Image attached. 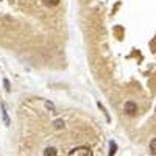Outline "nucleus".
Here are the masks:
<instances>
[{
  "instance_id": "obj_1",
  "label": "nucleus",
  "mask_w": 156,
  "mask_h": 156,
  "mask_svg": "<svg viewBox=\"0 0 156 156\" xmlns=\"http://www.w3.org/2000/svg\"><path fill=\"white\" fill-rule=\"evenodd\" d=\"M69 156H92V150H90L89 147H75L69 151Z\"/></svg>"
},
{
  "instance_id": "obj_2",
  "label": "nucleus",
  "mask_w": 156,
  "mask_h": 156,
  "mask_svg": "<svg viewBox=\"0 0 156 156\" xmlns=\"http://www.w3.org/2000/svg\"><path fill=\"white\" fill-rule=\"evenodd\" d=\"M123 109H125V112H126L128 115H136V114H137V105H136L134 101H131V100L125 103Z\"/></svg>"
},
{
  "instance_id": "obj_3",
  "label": "nucleus",
  "mask_w": 156,
  "mask_h": 156,
  "mask_svg": "<svg viewBox=\"0 0 156 156\" xmlns=\"http://www.w3.org/2000/svg\"><path fill=\"white\" fill-rule=\"evenodd\" d=\"M44 154H45V156H56L58 151H56V148H53V147H48V148H45Z\"/></svg>"
},
{
  "instance_id": "obj_4",
  "label": "nucleus",
  "mask_w": 156,
  "mask_h": 156,
  "mask_svg": "<svg viewBox=\"0 0 156 156\" xmlns=\"http://www.w3.org/2000/svg\"><path fill=\"white\" fill-rule=\"evenodd\" d=\"M44 5L45 6H56V5H59V0H44Z\"/></svg>"
},
{
  "instance_id": "obj_5",
  "label": "nucleus",
  "mask_w": 156,
  "mask_h": 156,
  "mask_svg": "<svg viewBox=\"0 0 156 156\" xmlns=\"http://www.w3.org/2000/svg\"><path fill=\"white\" fill-rule=\"evenodd\" d=\"M150 151H151V154H156V137L150 142Z\"/></svg>"
},
{
  "instance_id": "obj_6",
  "label": "nucleus",
  "mask_w": 156,
  "mask_h": 156,
  "mask_svg": "<svg viewBox=\"0 0 156 156\" xmlns=\"http://www.w3.org/2000/svg\"><path fill=\"white\" fill-rule=\"evenodd\" d=\"M109 147H111V150H109V154H114V153L117 151V145H115V142H111V144H109Z\"/></svg>"
},
{
  "instance_id": "obj_7",
  "label": "nucleus",
  "mask_w": 156,
  "mask_h": 156,
  "mask_svg": "<svg viewBox=\"0 0 156 156\" xmlns=\"http://www.w3.org/2000/svg\"><path fill=\"white\" fill-rule=\"evenodd\" d=\"M55 128H58V129H59V128H64V122H62V120H56V122H55Z\"/></svg>"
}]
</instances>
